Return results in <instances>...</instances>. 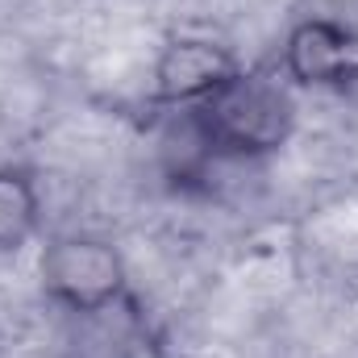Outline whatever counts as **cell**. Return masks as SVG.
<instances>
[{"label": "cell", "mask_w": 358, "mask_h": 358, "mask_svg": "<svg viewBox=\"0 0 358 358\" xmlns=\"http://www.w3.org/2000/svg\"><path fill=\"white\" fill-rule=\"evenodd\" d=\"M279 67L292 88L334 96L358 92V25L334 13L300 17L283 38Z\"/></svg>", "instance_id": "3957f363"}, {"label": "cell", "mask_w": 358, "mask_h": 358, "mask_svg": "<svg viewBox=\"0 0 358 358\" xmlns=\"http://www.w3.org/2000/svg\"><path fill=\"white\" fill-rule=\"evenodd\" d=\"M296 92L287 80L242 67L204 104L187 108L183 121L213 163H263L279 155L296 134Z\"/></svg>", "instance_id": "6da1fadb"}, {"label": "cell", "mask_w": 358, "mask_h": 358, "mask_svg": "<svg viewBox=\"0 0 358 358\" xmlns=\"http://www.w3.org/2000/svg\"><path fill=\"white\" fill-rule=\"evenodd\" d=\"M42 183L21 163H0V255H21L42 234Z\"/></svg>", "instance_id": "5b68a950"}, {"label": "cell", "mask_w": 358, "mask_h": 358, "mask_svg": "<svg viewBox=\"0 0 358 358\" xmlns=\"http://www.w3.org/2000/svg\"><path fill=\"white\" fill-rule=\"evenodd\" d=\"M242 71V59L208 38V34H176L159 46L155 67H150V104L159 108H196L217 88H225Z\"/></svg>", "instance_id": "277c9868"}, {"label": "cell", "mask_w": 358, "mask_h": 358, "mask_svg": "<svg viewBox=\"0 0 358 358\" xmlns=\"http://www.w3.org/2000/svg\"><path fill=\"white\" fill-rule=\"evenodd\" d=\"M38 283L50 304L76 317H100L129 296V267L113 238L67 229L38 246Z\"/></svg>", "instance_id": "7a4b0ae2"}]
</instances>
